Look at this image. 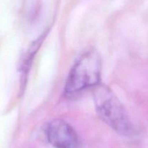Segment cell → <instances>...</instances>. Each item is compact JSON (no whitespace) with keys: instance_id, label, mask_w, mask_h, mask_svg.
Wrapping results in <instances>:
<instances>
[{"instance_id":"3957f363","label":"cell","mask_w":148,"mask_h":148,"mask_svg":"<svg viewBox=\"0 0 148 148\" xmlns=\"http://www.w3.org/2000/svg\"><path fill=\"white\" fill-rule=\"evenodd\" d=\"M47 140L55 148H79L80 141L75 129L65 121L55 119L46 128Z\"/></svg>"},{"instance_id":"7a4b0ae2","label":"cell","mask_w":148,"mask_h":148,"mask_svg":"<svg viewBox=\"0 0 148 148\" xmlns=\"http://www.w3.org/2000/svg\"><path fill=\"white\" fill-rule=\"evenodd\" d=\"M102 59L97 51L85 52L73 65L65 82L64 94L72 97L100 84Z\"/></svg>"},{"instance_id":"277c9868","label":"cell","mask_w":148,"mask_h":148,"mask_svg":"<svg viewBox=\"0 0 148 148\" xmlns=\"http://www.w3.org/2000/svg\"><path fill=\"white\" fill-rule=\"evenodd\" d=\"M43 39L42 37H40L39 39H37L33 45L30 47L29 51L27 53L26 56H25V59H24L23 62L22 63V67H21V71L23 73V76H25L27 74V71L28 69L30 68L31 64V61H32L33 58L34 56V53L37 51V49H39V47H40V45L42 44V40Z\"/></svg>"},{"instance_id":"6da1fadb","label":"cell","mask_w":148,"mask_h":148,"mask_svg":"<svg viewBox=\"0 0 148 148\" xmlns=\"http://www.w3.org/2000/svg\"><path fill=\"white\" fill-rule=\"evenodd\" d=\"M93 98L97 113L102 121L121 136H134V128L126 109L108 86L99 84L94 87Z\"/></svg>"}]
</instances>
